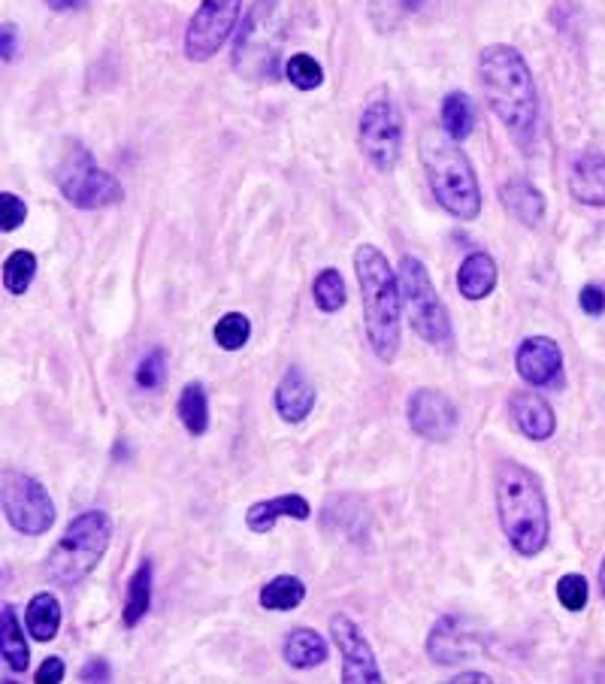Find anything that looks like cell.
Here are the masks:
<instances>
[{
	"label": "cell",
	"instance_id": "30bf717a",
	"mask_svg": "<svg viewBox=\"0 0 605 684\" xmlns=\"http://www.w3.org/2000/svg\"><path fill=\"white\" fill-rule=\"evenodd\" d=\"M357 143H361L363 158L382 170L391 173L403 152V115L394 107V100L373 98L361 112L357 124Z\"/></svg>",
	"mask_w": 605,
	"mask_h": 684
},
{
	"label": "cell",
	"instance_id": "4fadbf2b",
	"mask_svg": "<svg viewBox=\"0 0 605 684\" xmlns=\"http://www.w3.org/2000/svg\"><path fill=\"white\" fill-rule=\"evenodd\" d=\"M409 428L427 442H448L457 433V406L440 388H419L406 406Z\"/></svg>",
	"mask_w": 605,
	"mask_h": 684
},
{
	"label": "cell",
	"instance_id": "f35d334b",
	"mask_svg": "<svg viewBox=\"0 0 605 684\" xmlns=\"http://www.w3.org/2000/svg\"><path fill=\"white\" fill-rule=\"evenodd\" d=\"M19 52V33H16V24L3 22V61L10 64L12 58Z\"/></svg>",
	"mask_w": 605,
	"mask_h": 684
},
{
	"label": "cell",
	"instance_id": "7bdbcfd3",
	"mask_svg": "<svg viewBox=\"0 0 605 684\" xmlns=\"http://www.w3.org/2000/svg\"><path fill=\"white\" fill-rule=\"evenodd\" d=\"M599 591H603V596H605V557H603V566H599Z\"/></svg>",
	"mask_w": 605,
	"mask_h": 684
},
{
	"label": "cell",
	"instance_id": "9a60e30c",
	"mask_svg": "<svg viewBox=\"0 0 605 684\" xmlns=\"http://www.w3.org/2000/svg\"><path fill=\"white\" fill-rule=\"evenodd\" d=\"M508 412H512V421L517 424V431L533 442L551 440L554 431H557V419H554L551 406L545 403V398L533 394V391H515L508 398Z\"/></svg>",
	"mask_w": 605,
	"mask_h": 684
},
{
	"label": "cell",
	"instance_id": "52a82bcc",
	"mask_svg": "<svg viewBox=\"0 0 605 684\" xmlns=\"http://www.w3.org/2000/svg\"><path fill=\"white\" fill-rule=\"evenodd\" d=\"M282 56V16L279 0H254V7L240 24L233 46V67L245 79H273Z\"/></svg>",
	"mask_w": 605,
	"mask_h": 684
},
{
	"label": "cell",
	"instance_id": "6da1fadb",
	"mask_svg": "<svg viewBox=\"0 0 605 684\" xmlns=\"http://www.w3.org/2000/svg\"><path fill=\"white\" fill-rule=\"evenodd\" d=\"M478 79L487 107L521 149L533 145L540 128V91L527 61L515 46H487L478 58Z\"/></svg>",
	"mask_w": 605,
	"mask_h": 684
},
{
	"label": "cell",
	"instance_id": "3957f363",
	"mask_svg": "<svg viewBox=\"0 0 605 684\" xmlns=\"http://www.w3.org/2000/svg\"><path fill=\"white\" fill-rule=\"evenodd\" d=\"M496 515L508 545L521 557H536L548 545V500L540 475L515 461H500L494 475Z\"/></svg>",
	"mask_w": 605,
	"mask_h": 684
},
{
	"label": "cell",
	"instance_id": "484cf974",
	"mask_svg": "<svg viewBox=\"0 0 605 684\" xmlns=\"http://www.w3.org/2000/svg\"><path fill=\"white\" fill-rule=\"evenodd\" d=\"M179 421L185 424V431L191 436H203L210 431V398H206V388L203 382H188L179 394Z\"/></svg>",
	"mask_w": 605,
	"mask_h": 684
},
{
	"label": "cell",
	"instance_id": "b9f144b4",
	"mask_svg": "<svg viewBox=\"0 0 605 684\" xmlns=\"http://www.w3.org/2000/svg\"><path fill=\"white\" fill-rule=\"evenodd\" d=\"M400 3H403V7H406V10H412V12H424L427 7H433V0H400Z\"/></svg>",
	"mask_w": 605,
	"mask_h": 684
},
{
	"label": "cell",
	"instance_id": "cb8c5ba5",
	"mask_svg": "<svg viewBox=\"0 0 605 684\" xmlns=\"http://www.w3.org/2000/svg\"><path fill=\"white\" fill-rule=\"evenodd\" d=\"M152 561L145 557V561L133 570L131 579H128L124 615H121L124 627H137V624L149 615V608H152Z\"/></svg>",
	"mask_w": 605,
	"mask_h": 684
},
{
	"label": "cell",
	"instance_id": "8992f818",
	"mask_svg": "<svg viewBox=\"0 0 605 684\" xmlns=\"http://www.w3.org/2000/svg\"><path fill=\"white\" fill-rule=\"evenodd\" d=\"M52 173L61 198L77 210H107L124 200L119 179L98 167L94 155L79 140L58 143V161Z\"/></svg>",
	"mask_w": 605,
	"mask_h": 684
},
{
	"label": "cell",
	"instance_id": "8d00e7d4",
	"mask_svg": "<svg viewBox=\"0 0 605 684\" xmlns=\"http://www.w3.org/2000/svg\"><path fill=\"white\" fill-rule=\"evenodd\" d=\"M61 678H64V661H61V657H46V661L40 663V670H37V678H33V682L58 684Z\"/></svg>",
	"mask_w": 605,
	"mask_h": 684
},
{
	"label": "cell",
	"instance_id": "ac0fdd59",
	"mask_svg": "<svg viewBox=\"0 0 605 684\" xmlns=\"http://www.w3.org/2000/svg\"><path fill=\"white\" fill-rule=\"evenodd\" d=\"M309 515H312V506H309L306 497H300V494H282V497L252 503L249 512H245V527L252 530V533H270V530L275 527V521H306Z\"/></svg>",
	"mask_w": 605,
	"mask_h": 684
},
{
	"label": "cell",
	"instance_id": "f546056e",
	"mask_svg": "<svg viewBox=\"0 0 605 684\" xmlns=\"http://www.w3.org/2000/svg\"><path fill=\"white\" fill-rule=\"evenodd\" d=\"M33 276H37V254L28 249H19L7 258L3 264V285L10 291L12 298H22L24 291L31 288Z\"/></svg>",
	"mask_w": 605,
	"mask_h": 684
},
{
	"label": "cell",
	"instance_id": "836d02e7",
	"mask_svg": "<svg viewBox=\"0 0 605 684\" xmlns=\"http://www.w3.org/2000/svg\"><path fill=\"white\" fill-rule=\"evenodd\" d=\"M587 596H591V585L582 573H569L563 575L557 582V600L566 612H582L587 606Z\"/></svg>",
	"mask_w": 605,
	"mask_h": 684
},
{
	"label": "cell",
	"instance_id": "60d3db41",
	"mask_svg": "<svg viewBox=\"0 0 605 684\" xmlns=\"http://www.w3.org/2000/svg\"><path fill=\"white\" fill-rule=\"evenodd\" d=\"M466 682L491 684V675H487V673H463V675H457V678H452V684H466Z\"/></svg>",
	"mask_w": 605,
	"mask_h": 684
},
{
	"label": "cell",
	"instance_id": "2e32d148",
	"mask_svg": "<svg viewBox=\"0 0 605 684\" xmlns=\"http://www.w3.org/2000/svg\"><path fill=\"white\" fill-rule=\"evenodd\" d=\"M566 185H569V194L584 207H605V155L584 152L575 158Z\"/></svg>",
	"mask_w": 605,
	"mask_h": 684
},
{
	"label": "cell",
	"instance_id": "5bb4252c",
	"mask_svg": "<svg viewBox=\"0 0 605 684\" xmlns=\"http://www.w3.org/2000/svg\"><path fill=\"white\" fill-rule=\"evenodd\" d=\"M517 375L533 388L554 385L563 373V352L551 336H527L515 352Z\"/></svg>",
	"mask_w": 605,
	"mask_h": 684
},
{
	"label": "cell",
	"instance_id": "d6a6232c",
	"mask_svg": "<svg viewBox=\"0 0 605 684\" xmlns=\"http://www.w3.org/2000/svg\"><path fill=\"white\" fill-rule=\"evenodd\" d=\"M133 382L143 391H161L167 385V354L164 349H149L143 361L133 370Z\"/></svg>",
	"mask_w": 605,
	"mask_h": 684
},
{
	"label": "cell",
	"instance_id": "44dd1931",
	"mask_svg": "<svg viewBox=\"0 0 605 684\" xmlns=\"http://www.w3.org/2000/svg\"><path fill=\"white\" fill-rule=\"evenodd\" d=\"M282 657L291 670H315L327 661V640L319 630L294 627L282 642Z\"/></svg>",
	"mask_w": 605,
	"mask_h": 684
},
{
	"label": "cell",
	"instance_id": "7a4b0ae2",
	"mask_svg": "<svg viewBox=\"0 0 605 684\" xmlns=\"http://www.w3.org/2000/svg\"><path fill=\"white\" fill-rule=\"evenodd\" d=\"M354 273L361 285L363 328L370 349L382 364H394L403 342V294L400 279L382 249L373 243L357 245L354 252Z\"/></svg>",
	"mask_w": 605,
	"mask_h": 684
},
{
	"label": "cell",
	"instance_id": "e575fe53",
	"mask_svg": "<svg viewBox=\"0 0 605 684\" xmlns=\"http://www.w3.org/2000/svg\"><path fill=\"white\" fill-rule=\"evenodd\" d=\"M24 219H28L24 200L19 194H12V191H0V228H3V233L19 231Z\"/></svg>",
	"mask_w": 605,
	"mask_h": 684
},
{
	"label": "cell",
	"instance_id": "74e56055",
	"mask_svg": "<svg viewBox=\"0 0 605 684\" xmlns=\"http://www.w3.org/2000/svg\"><path fill=\"white\" fill-rule=\"evenodd\" d=\"M82 682H110V663L103 661V657H91L82 666Z\"/></svg>",
	"mask_w": 605,
	"mask_h": 684
},
{
	"label": "cell",
	"instance_id": "4316f807",
	"mask_svg": "<svg viewBox=\"0 0 605 684\" xmlns=\"http://www.w3.org/2000/svg\"><path fill=\"white\" fill-rule=\"evenodd\" d=\"M442 131L448 133L452 140L463 143L470 133L475 131V107L473 100L466 98L463 91H448L442 100Z\"/></svg>",
	"mask_w": 605,
	"mask_h": 684
},
{
	"label": "cell",
	"instance_id": "7402d4cb",
	"mask_svg": "<svg viewBox=\"0 0 605 684\" xmlns=\"http://www.w3.org/2000/svg\"><path fill=\"white\" fill-rule=\"evenodd\" d=\"M500 270L496 261L487 252H473L463 258L461 270H457V291L466 300H484L496 288Z\"/></svg>",
	"mask_w": 605,
	"mask_h": 684
},
{
	"label": "cell",
	"instance_id": "9c48e42d",
	"mask_svg": "<svg viewBox=\"0 0 605 684\" xmlns=\"http://www.w3.org/2000/svg\"><path fill=\"white\" fill-rule=\"evenodd\" d=\"M0 503H3V519L10 527L24 536H43L56 524V503L40 479L28 473H3L0 487Z\"/></svg>",
	"mask_w": 605,
	"mask_h": 684
},
{
	"label": "cell",
	"instance_id": "d6986e66",
	"mask_svg": "<svg viewBox=\"0 0 605 684\" xmlns=\"http://www.w3.org/2000/svg\"><path fill=\"white\" fill-rule=\"evenodd\" d=\"M427 654L436 666H454L466 657V630L461 618L445 615L433 624L427 636Z\"/></svg>",
	"mask_w": 605,
	"mask_h": 684
},
{
	"label": "cell",
	"instance_id": "7c38bea8",
	"mask_svg": "<svg viewBox=\"0 0 605 684\" xmlns=\"http://www.w3.org/2000/svg\"><path fill=\"white\" fill-rule=\"evenodd\" d=\"M331 640L342 654V682L345 684H379L382 670L375 661L373 645L366 642L361 627L349 615H333Z\"/></svg>",
	"mask_w": 605,
	"mask_h": 684
},
{
	"label": "cell",
	"instance_id": "ba28073f",
	"mask_svg": "<svg viewBox=\"0 0 605 684\" xmlns=\"http://www.w3.org/2000/svg\"><path fill=\"white\" fill-rule=\"evenodd\" d=\"M396 279H400L403 310H406L412 331L419 333L424 342H430V345H440V349L442 345H452V315L445 310L440 291L433 288L427 266L421 264L415 254H403Z\"/></svg>",
	"mask_w": 605,
	"mask_h": 684
},
{
	"label": "cell",
	"instance_id": "8fae6325",
	"mask_svg": "<svg viewBox=\"0 0 605 684\" xmlns=\"http://www.w3.org/2000/svg\"><path fill=\"white\" fill-rule=\"evenodd\" d=\"M242 0H203L185 28V56L194 64L210 61L224 49L240 22Z\"/></svg>",
	"mask_w": 605,
	"mask_h": 684
},
{
	"label": "cell",
	"instance_id": "5b68a950",
	"mask_svg": "<svg viewBox=\"0 0 605 684\" xmlns=\"http://www.w3.org/2000/svg\"><path fill=\"white\" fill-rule=\"evenodd\" d=\"M110 540L112 521L103 509L79 512L77 519L67 524L61 540L56 542V549L49 552L46 573H49V579H52L56 585H79L85 575L94 573L100 557L110 549Z\"/></svg>",
	"mask_w": 605,
	"mask_h": 684
},
{
	"label": "cell",
	"instance_id": "4dcf8cb0",
	"mask_svg": "<svg viewBox=\"0 0 605 684\" xmlns=\"http://www.w3.org/2000/svg\"><path fill=\"white\" fill-rule=\"evenodd\" d=\"M212 336H215L219 349H224V352H240L242 345L249 342V336H252V321L245 319L242 312H228V315L215 324Z\"/></svg>",
	"mask_w": 605,
	"mask_h": 684
},
{
	"label": "cell",
	"instance_id": "83f0119b",
	"mask_svg": "<svg viewBox=\"0 0 605 684\" xmlns=\"http://www.w3.org/2000/svg\"><path fill=\"white\" fill-rule=\"evenodd\" d=\"M306 600V585L298 575H275L261 591V606L266 612H294Z\"/></svg>",
	"mask_w": 605,
	"mask_h": 684
},
{
	"label": "cell",
	"instance_id": "e0dca14e",
	"mask_svg": "<svg viewBox=\"0 0 605 684\" xmlns=\"http://www.w3.org/2000/svg\"><path fill=\"white\" fill-rule=\"evenodd\" d=\"M275 412L279 419L288 421V424H300V421L309 419V412L315 409V388L309 382L306 375L300 373L298 366H291L282 382L275 388Z\"/></svg>",
	"mask_w": 605,
	"mask_h": 684
},
{
	"label": "cell",
	"instance_id": "f1b7e54d",
	"mask_svg": "<svg viewBox=\"0 0 605 684\" xmlns=\"http://www.w3.org/2000/svg\"><path fill=\"white\" fill-rule=\"evenodd\" d=\"M312 300H315V306H319L321 312H327V315H333V312H340L342 306H345L349 291H345V279H342L340 270H333V266L321 270L315 282H312Z\"/></svg>",
	"mask_w": 605,
	"mask_h": 684
},
{
	"label": "cell",
	"instance_id": "d590c367",
	"mask_svg": "<svg viewBox=\"0 0 605 684\" xmlns=\"http://www.w3.org/2000/svg\"><path fill=\"white\" fill-rule=\"evenodd\" d=\"M578 306L587 315H603L605 312V288L603 285H584L578 294Z\"/></svg>",
	"mask_w": 605,
	"mask_h": 684
},
{
	"label": "cell",
	"instance_id": "603a6c76",
	"mask_svg": "<svg viewBox=\"0 0 605 684\" xmlns=\"http://www.w3.org/2000/svg\"><path fill=\"white\" fill-rule=\"evenodd\" d=\"M0 654H3V663L10 666L12 673H24L31 666V652H28V642H24L16 608L10 603L0 606Z\"/></svg>",
	"mask_w": 605,
	"mask_h": 684
},
{
	"label": "cell",
	"instance_id": "277c9868",
	"mask_svg": "<svg viewBox=\"0 0 605 684\" xmlns=\"http://www.w3.org/2000/svg\"><path fill=\"white\" fill-rule=\"evenodd\" d=\"M421 164L427 173L430 191L452 219L475 221L482 215V188L473 161L448 133H421Z\"/></svg>",
	"mask_w": 605,
	"mask_h": 684
},
{
	"label": "cell",
	"instance_id": "d4e9b609",
	"mask_svg": "<svg viewBox=\"0 0 605 684\" xmlns=\"http://www.w3.org/2000/svg\"><path fill=\"white\" fill-rule=\"evenodd\" d=\"M24 624H28V633H31L37 642H52L56 640L58 627H61V603H58L56 594H37L28 603V612H24Z\"/></svg>",
	"mask_w": 605,
	"mask_h": 684
},
{
	"label": "cell",
	"instance_id": "ffe728a7",
	"mask_svg": "<svg viewBox=\"0 0 605 684\" xmlns=\"http://www.w3.org/2000/svg\"><path fill=\"white\" fill-rule=\"evenodd\" d=\"M500 200L515 221L536 228L545 219V198L536 185H530L527 179H508L506 185L500 188Z\"/></svg>",
	"mask_w": 605,
	"mask_h": 684
},
{
	"label": "cell",
	"instance_id": "1f68e13d",
	"mask_svg": "<svg viewBox=\"0 0 605 684\" xmlns=\"http://www.w3.org/2000/svg\"><path fill=\"white\" fill-rule=\"evenodd\" d=\"M285 77L294 89L315 91L321 89V82H324V70H321V64L315 58L306 56V52H298V56L288 58Z\"/></svg>",
	"mask_w": 605,
	"mask_h": 684
},
{
	"label": "cell",
	"instance_id": "ab89813d",
	"mask_svg": "<svg viewBox=\"0 0 605 684\" xmlns=\"http://www.w3.org/2000/svg\"><path fill=\"white\" fill-rule=\"evenodd\" d=\"M85 0H46V7L56 12H70V10H79Z\"/></svg>",
	"mask_w": 605,
	"mask_h": 684
}]
</instances>
